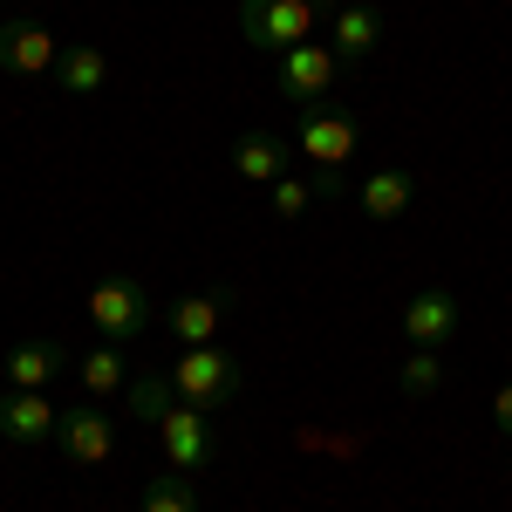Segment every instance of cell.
<instances>
[{
  "instance_id": "cell-1",
  "label": "cell",
  "mask_w": 512,
  "mask_h": 512,
  "mask_svg": "<svg viewBox=\"0 0 512 512\" xmlns=\"http://www.w3.org/2000/svg\"><path fill=\"white\" fill-rule=\"evenodd\" d=\"M355 144H362V130H355L349 110H335V103H301V117H294V151L315 158V198L349 192Z\"/></svg>"
},
{
  "instance_id": "cell-2",
  "label": "cell",
  "mask_w": 512,
  "mask_h": 512,
  "mask_svg": "<svg viewBox=\"0 0 512 512\" xmlns=\"http://www.w3.org/2000/svg\"><path fill=\"white\" fill-rule=\"evenodd\" d=\"M171 396L212 417V410H226V403L239 396V362L219 349V342H205V349H185V362L171 369Z\"/></svg>"
},
{
  "instance_id": "cell-3",
  "label": "cell",
  "mask_w": 512,
  "mask_h": 512,
  "mask_svg": "<svg viewBox=\"0 0 512 512\" xmlns=\"http://www.w3.org/2000/svg\"><path fill=\"white\" fill-rule=\"evenodd\" d=\"M82 315L96 321V335L103 342H137L144 328H151V294L137 287L130 274H103L96 287H89V301H82Z\"/></svg>"
},
{
  "instance_id": "cell-4",
  "label": "cell",
  "mask_w": 512,
  "mask_h": 512,
  "mask_svg": "<svg viewBox=\"0 0 512 512\" xmlns=\"http://www.w3.org/2000/svg\"><path fill=\"white\" fill-rule=\"evenodd\" d=\"M315 14L321 0H239V35L267 55H287L315 35Z\"/></svg>"
},
{
  "instance_id": "cell-5",
  "label": "cell",
  "mask_w": 512,
  "mask_h": 512,
  "mask_svg": "<svg viewBox=\"0 0 512 512\" xmlns=\"http://www.w3.org/2000/svg\"><path fill=\"white\" fill-rule=\"evenodd\" d=\"M158 444L164 458H171V472H205V465H219V437H212V417L192 410V403H164L158 410Z\"/></svg>"
},
{
  "instance_id": "cell-6",
  "label": "cell",
  "mask_w": 512,
  "mask_h": 512,
  "mask_svg": "<svg viewBox=\"0 0 512 512\" xmlns=\"http://www.w3.org/2000/svg\"><path fill=\"white\" fill-rule=\"evenodd\" d=\"M335 76H342V55L321 41H301L280 55V96H294V103H328Z\"/></svg>"
},
{
  "instance_id": "cell-7",
  "label": "cell",
  "mask_w": 512,
  "mask_h": 512,
  "mask_svg": "<svg viewBox=\"0 0 512 512\" xmlns=\"http://www.w3.org/2000/svg\"><path fill=\"white\" fill-rule=\"evenodd\" d=\"M55 444H62V458H69V465H110V451H117V424H110V410L76 403V410H62Z\"/></svg>"
},
{
  "instance_id": "cell-8",
  "label": "cell",
  "mask_w": 512,
  "mask_h": 512,
  "mask_svg": "<svg viewBox=\"0 0 512 512\" xmlns=\"http://www.w3.org/2000/svg\"><path fill=\"white\" fill-rule=\"evenodd\" d=\"M62 62V41L48 35V21H0V69L7 76H48Z\"/></svg>"
},
{
  "instance_id": "cell-9",
  "label": "cell",
  "mask_w": 512,
  "mask_h": 512,
  "mask_svg": "<svg viewBox=\"0 0 512 512\" xmlns=\"http://www.w3.org/2000/svg\"><path fill=\"white\" fill-rule=\"evenodd\" d=\"M62 424V410L48 403V390H14L0 403V437L7 444H41V437H55Z\"/></svg>"
},
{
  "instance_id": "cell-10",
  "label": "cell",
  "mask_w": 512,
  "mask_h": 512,
  "mask_svg": "<svg viewBox=\"0 0 512 512\" xmlns=\"http://www.w3.org/2000/svg\"><path fill=\"white\" fill-rule=\"evenodd\" d=\"M403 335H410L417 349H444V342L458 335V301H451L444 287H424V294L403 308Z\"/></svg>"
},
{
  "instance_id": "cell-11",
  "label": "cell",
  "mask_w": 512,
  "mask_h": 512,
  "mask_svg": "<svg viewBox=\"0 0 512 512\" xmlns=\"http://www.w3.org/2000/svg\"><path fill=\"white\" fill-rule=\"evenodd\" d=\"M287 144H280L274 130H246L233 144V171H239V185H280L287 178Z\"/></svg>"
},
{
  "instance_id": "cell-12",
  "label": "cell",
  "mask_w": 512,
  "mask_h": 512,
  "mask_svg": "<svg viewBox=\"0 0 512 512\" xmlns=\"http://www.w3.org/2000/svg\"><path fill=\"white\" fill-rule=\"evenodd\" d=\"M0 369H7L14 390H48V383H55L62 369H76V362H69L62 342H14V355H7Z\"/></svg>"
},
{
  "instance_id": "cell-13",
  "label": "cell",
  "mask_w": 512,
  "mask_h": 512,
  "mask_svg": "<svg viewBox=\"0 0 512 512\" xmlns=\"http://www.w3.org/2000/svg\"><path fill=\"white\" fill-rule=\"evenodd\" d=\"M376 41H383V7L342 0V7H335V55H342V62H362V55H376Z\"/></svg>"
},
{
  "instance_id": "cell-14",
  "label": "cell",
  "mask_w": 512,
  "mask_h": 512,
  "mask_svg": "<svg viewBox=\"0 0 512 512\" xmlns=\"http://www.w3.org/2000/svg\"><path fill=\"white\" fill-rule=\"evenodd\" d=\"M410 198H417V178H410V171H396V164H383V171H369V178H362L355 205L383 226V219H403V205H410Z\"/></svg>"
},
{
  "instance_id": "cell-15",
  "label": "cell",
  "mask_w": 512,
  "mask_h": 512,
  "mask_svg": "<svg viewBox=\"0 0 512 512\" xmlns=\"http://www.w3.org/2000/svg\"><path fill=\"white\" fill-rule=\"evenodd\" d=\"M164 321H171V335H178L185 349H205V342H219V328H226V294H192V301H178Z\"/></svg>"
},
{
  "instance_id": "cell-16",
  "label": "cell",
  "mask_w": 512,
  "mask_h": 512,
  "mask_svg": "<svg viewBox=\"0 0 512 512\" xmlns=\"http://www.w3.org/2000/svg\"><path fill=\"white\" fill-rule=\"evenodd\" d=\"M55 82H62L69 96H96V89L110 82V55H103L96 41H76V48H62V62H55Z\"/></svg>"
},
{
  "instance_id": "cell-17",
  "label": "cell",
  "mask_w": 512,
  "mask_h": 512,
  "mask_svg": "<svg viewBox=\"0 0 512 512\" xmlns=\"http://www.w3.org/2000/svg\"><path fill=\"white\" fill-rule=\"evenodd\" d=\"M76 383L89 396H110V390H123V349L117 342H96V349L76 362Z\"/></svg>"
},
{
  "instance_id": "cell-18",
  "label": "cell",
  "mask_w": 512,
  "mask_h": 512,
  "mask_svg": "<svg viewBox=\"0 0 512 512\" xmlns=\"http://www.w3.org/2000/svg\"><path fill=\"white\" fill-rule=\"evenodd\" d=\"M144 512H198V499H192V485H185V472L151 478V492H144Z\"/></svg>"
},
{
  "instance_id": "cell-19",
  "label": "cell",
  "mask_w": 512,
  "mask_h": 512,
  "mask_svg": "<svg viewBox=\"0 0 512 512\" xmlns=\"http://www.w3.org/2000/svg\"><path fill=\"white\" fill-rule=\"evenodd\" d=\"M437 383H444V355L437 349H417L403 362V396H431Z\"/></svg>"
},
{
  "instance_id": "cell-20",
  "label": "cell",
  "mask_w": 512,
  "mask_h": 512,
  "mask_svg": "<svg viewBox=\"0 0 512 512\" xmlns=\"http://www.w3.org/2000/svg\"><path fill=\"white\" fill-rule=\"evenodd\" d=\"M308 205H315V185H301V178H280L274 185V212L280 219H301Z\"/></svg>"
},
{
  "instance_id": "cell-21",
  "label": "cell",
  "mask_w": 512,
  "mask_h": 512,
  "mask_svg": "<svg viewBox=\"0 0 512 512\" xmlns=\"http://www.w3.org/2000/svg\"><path fill=\"white\" fill-rule=\"evenodd\" d=\"M492 417H499V431L512 437V383H506V390H499V396H492Z\"/></svg>"
},
{
  "instance_id": "cell-22",
  "label": "cell",
  "mask_w": 512,
  "mask_h": 512,
  "mask_svg": "<svg viewBox=\"0 0 512 512\" xmlns=\"http://www.w3.org/2000/svg\"><path fill=\"white\" fill-rule=\"evenodd\" d=\"M0 403H7V396H0Z\"/></svg>"
}]
</instances>
